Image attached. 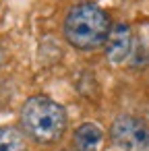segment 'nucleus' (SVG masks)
I'll return each instance as SVG.
<instances>
[{"mask_svg":"<svg viewBox=\"0 0 149 151\" xmlns=\"http://www.w3.org/2000/svg\"><path fill=\"white\" fill-rule=\"evenodd\" d=\"M101 139H104V132H101L99 124L83 122L79 128H75L73 145H75V151H99Z\"/></svg>","mask_w":149,"mask_h":151,"instance_id":"obj_5","label":"nucleus"},{"mask_svg":"<svg viewBox=\"0 0 149 151\" xmlns=\"http://www.w3.org/2000/svg\"><path fill=\"white\" fill-rule=\"evenodd\" d=\"M25 139L15 126H0V151H23Z\"/></svg>","mask_w":149,"mask_h":151,"instance_id":"obj_6","label":"nucleus"},{"mask_svg":"<svg viewBox=\"0 0 149 151\" xmlns=\"http://www.w3.org/2000/svg\"><path fill=\"white\" fill-rule=\"evenodd\" d=\"M112 29V21L104 9L93 2H79L75 4L64 19V37L66 42L81 50L91 52L104 48Z\"/></svg>","mask_w":149,"mask_h":151,"instance_id":"obj_2","label":"nucleus"},{"mask_svg":"<svg viewBox=\"0 0 149 151\" xmlns=\"http://www.w3.org/2000/svg\"><path fill=\"white\" fill-rule=\"evenodd\" d=\"M21 128L23 132L42 145L58 141L68 124L66 110L48 95H31L21 106Z\"/></svg>","mask_w":149,"mask_h":151,"instance_id":"obj_1","label":"nucleus"},{"mask_svg":"<svg viewBox=\"0 0 149 151\" xmlns=\"http://www.w3.org/2000/svg\"><path fill=\"white\" fill-rule=\"evenodd\" d=\"M106 50V58L112 64H122L135 50V37H132V29L126 23H116L110 29V35L104 44Z\"/></svg>","mask_w":149,"mask_h":151,"instance_id":"obj_4","label":"nucleus"},{"mask_svg":"<svg viewBox=\"0 0 149 151\" xmlns=\"http://www.w3.org/2000/svg\"><path fill=\"white\" fill-rule=\"evenodd\" d=\"M2 60H4V56H2V50H0V68H2Z\"/></svg>","mask_w":149,"mask_h":151,"instance_id":"obj_7","label":"nucleus"},{"mask_svg":"<svg viewBox=\"0 0 149 151\" xmlns=\"http://www.w3.org/2000/svg\"><path fill=\"white\" fill-rule=\"evenodd\" d=\"M110 139L122 151H149V122L132 114H120L110 126Z\"/></svg>","mask_w":149,"mask_h":151,"instance_id":"obj_3","label":"nucleus"}]
</instances>
